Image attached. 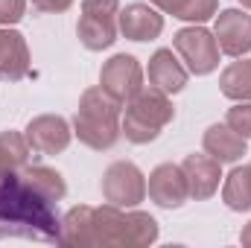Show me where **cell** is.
Segmentation results:
<instances>
[{"label":"cell","mask_w":251,"mask_h":248,"mask_svg":"<svg viewBox=\"0 0 251 248\" xmlns=\"http://www.w3.org/2000/svg\"><path fill=\"white\" fill-rule=\"evenodd\" d=\"M219 12V0H187L178 21H187V24H204L210 18H216Z\"/></svg>","instance_id":"22"},{"label":"cell","mask_w":251,"mask_h":248,"mask_svg":"<svg viewBox=\"0 0 251 248\" xmlns=\"http://www.w3.org/2000/svg\"><path fill=\"white\" fill-rule=\"evenodd\" d=\"M249 140L240 137L234 128H228L225 123H213L207 125L204 137H201V146L210 158H216L219 164H237L243 155H249Z\"/></svg>","instance_id":"16"},{"label":"cell","mask_w":251,"mask_h":248,"mask_svg":"<svg viewBox=\"0 0 251 248\" xmlns=\"http://www.w3.org/2000/svg\"><path fill=\"white\" fill-rule=\"evenodd\" d=\"M117 26L128 41H155L164 32V15L152 3H128L117 15Z\"/></svg>","instance_id":"12"},{"label":"cell","mask_w":251,"mask_h":248,"mask_svg":"<svg viewBox=\"0 0 251 248\" xmlns=\"http://www.w3.org/2000/svg\"><path fill=\"white\" fill-rule=\"evenodd\" d=\"M225 125L234 128L240 137L251 140V102H237L234 108H228V114H225Z\"/></svg>","instance_id":"23"},{"label":"cell","mask_w":251,"mask_h":248,"mask_svg":"<svg viewBox=\"0 0 251 248\" xmlns=\"http://www.w3.org/2000/svg\"><path fill=\"white\" fill-rule=\"evenodd\" d=\"M240 3H243V6H246V9H251V0H240Z\"/></svg>","instance_id":"28"},{"label":"cell","mask_w":251,"mask_h":248,"mask_svg":"<svg viewBox=\"0 0 251 248\" xmlns=\"http://www.w3.org/2000/svg\"><path fill=\"white\" fill-rule=\"evenodd\" d=\"M100 85H102L114 99H120L126 105V102L143 88V67H140V62H137L134 56L117 53V56H111L108 62L102 64V70H100Z\"/></svg>","instance_id":"8"},{"label":"cell","mask_w":251,"mask_h":248,"mask_svg":"<svg viewBox=\"0 0 251 248\" xmlns=\"http://www.w3.org/2000/svg\"><path fill=\"white\" fill-rule=\"evenodd\" d=\"M21 175L26 178V184L32 190H38L47 201L59 204L64 196H67V184H64V175L53 167H41V164H26L21 170Z\"/></svg>","instance_id":"18"},{"label":"cell","mask_w":251,"mask_h":248,"mask_svg":"<svg viewBox=\"0 0 251 248\" xmlns=\"http://www.w3.org/2000/svg\"><path fill=\"white\" fill-rule=\"evenodd\" d=\"M102 198L117 207H137L146 198V175L131 161H114L102 173Z\"/></svg>","instance_id":"7"},{"label":"cell","mask_w":251,"mask_h":248,"mask_svg":"<svg viewBox=\"0 0 251 248\" xmlns=\"http://www.w3.org/2000/svg\"><path fill=\"white\" fill-rule=\"evenodd\" d=\"M213 35L219 44V53L240 59L251 53V15L243 9H222L216 12V24H213Z\"/></svg>","instance_id":"11"},{"label":"cell","mask_w":251,"mask_h":248,"mask_svg":"<svg viewBox=\"0 0 251 248\" xmlns=\"http://www.w3.org/2000/svg\"><path fill=\"white\" fill-rule=\"evenodd\" d=\"M32 6L38 12H47V15H62L73 6V0H32Z\"/></svg>","instance_id":"25"},{"label":"cell","mask_w":251,"mask_h":248,"mask_svg":"<svg viewBox=\"0 0 251 248\" xmlns=\"http://www.w3.org/2000/svg\"><path fill=\"white\" fill-rule=\"evenodd\" d=\"M120 120H123V102L114 99L102 85H94L85 88L79 97V108L73 114V134L88 149L108 152L123 134Z\"/></svg>","instance_id":"2"},{"label":"cell","mask_w":251,"mask_h":248,"mask_svg":"<svg viewBox=\"0 0 251 248\" xmlns=\"http://www.w3.org/2000/svg\"><path fill=\"white\" fill-rule=\"evenodd\" d=\"M219 91L222 97L234 102H251V59H237L219 73Z\"/></svg>","instance_id":"19"},{"label":"cell","mask_w":251,"mask_h":248,"mask_svg":"<svg viewBox=\"0 0 251 248\" xmlns=\"http://www.w3.org/2000/svg\"><path fill=\"white\" fill-rule=\"evenodd\" d=\"M26 15V0H0V26H12Z\"/></svg>","instance_id":"24"},{"label":"cell","mask_w":251,"mask_h":248,"mask_svg":"<svg viewBox=\"0 0 251 248\" xmlns=\"http://www.w3.org/2000/svg\"><path fill=\"white\" fill-rule=\"evenodd\" d=\"M181 170L187 175V190H190V198L196 201H207L216 190H219V181H222V164L216 158H210L207 152L199 155L193 152L181 161Z\"/></svg>","instance_id":"13"},{"label":"cell","mask_w":251,"mask_h":248,"mask_svg":"<svg viewBox=\"0 0 251 248\" xmlns=\"http://www.w3.org/2000/svg\"><path fill=\"white\" fill-rule=\"evenodd\" d=\"M173 47L181 56V62L193 76H207L219 67V44L216 35L210 29H204L201 24L184 26L173 35Z\"/></svg>","instance_id":"6"},{"label":"cell","mask_w":251,"mask_h":248,"mask_svg":"<svg viewBox=\"0 0 251 248\" xmlns=\"http://www.w3.org/2000/svg\"><path fill=\"white\" fill-rule=\"evenodd\" d=\"M161 228L155 216L134 210V207H117L102 204L94 207V246L108 248H143L158 240Z\"/></svg>","instance_id":"3"},{"label":"cell","mask_w":251,"mask_h":248,"mask_svg":"<svg viewBox=\"0 0 251 248\" xmlns=\"http://www.w3.org/2000/svg\"><path fill=\"white\" fill-rule=\"evenodd\" d=\"M246 167H249V181H251V161H249V164H246Z\"/></svg>","instance_id":"29"},{"label":"cell","mask_w":251,"mask_h":248,"mask_svg":"<svg viewBox=\"0 0 251 248\" xmlns=\"http://www.w3.org/2000/svg\"><path fill=\"white\" fill-rule=\"evenodd\" d=\"M176 120V108H173V99L170 94L158 91V88H140L128 102H126V114L120 120L126 140L134 143V146H143V143H152L158 140V134L164 131V125H170Z\"/></svg>","instance_id":"4"},{"label":"cell","mask_w":251,"mask_h":248,"mask_svg":"<svg viewBox=\"0 0 251 248\" xmlns=\"http://www.w3.org/2000/svg\"><path fill=\"white\" fill-rule=\"evenodd\" d=\"M59 246H70V248L94 246V207L91 204H76L64 213L62 243Z\"/></svg>","instance_id":"17"},{"label":"cell","mask_w":251,"mask_h":248,"mask_svg":"<svg viewBox=\"0 0 251 248\" xmlns=\"http://www.w3.org/2000/svg\"><path fill=\"white\" fill-rule=\"evenodd\" d=\"M26 143L35 155H59L70 146L73 128L59 114H38L26 123Z\"/></svg>","instance_id":"10"},{"label":"cell","mask_w":251,"mask_h":248,"mask_svg":"<svg viewBox=\"0 0 251 248\" xmlns=\"http://www.w3.org/2000/svg\"><path fill=\"white\" fill-rule=\"evenodd\" d=\"M146 73H149V85L164 91V94H170V97L181 94L187 88V76H190V70L176 59V53L170 47H161V50L152 53Z\"/></svg>","instance_id":"14"},{"label":"cell","mask_w":251,"mask_h":248,"mask_svg":"<svg viewBox=\"0 0 251 248\" xmlns=\"http://www.w3.org/2000/svg\"><path fill=\"white\" fill-rule=\"evenodd\" d=\"M29 73V47L18 29L0 26V82H21Z\"/></svg>","instance_id":"15"},{"label":"cell","mask_w":251,"mask_h":248,"mask_svg":"<svg viewBox=\"0 0 251 248\" xmlns=\"http://www.w3.org/2000/svg\"><path fill=\"white\" fill-rule=\"evenodd\" d=\"M0 240L62 243L56 204L26 184L21 170L0 178Z\"/></svg>","instance_id":"1"},{"label":"cell","mask_w":251,"mask_h":248,"mask_svg":"<svg viewBox=\"0 0 251 248\" xmlns=\"http://www.w3.org/2000/svg\"><path fill=\"white\" fill-rule=\"evenodd\" d=\"M149 3H152L155 9H161L164 15H173V18H178L187 0H149Z\"/></svg>","instance_id":"26"},{"label":"cell","mask_w":251,"mask_h":248,"mask_svg":"<svg viewBox=\"0 0 251 248\" xmlns=\"http://www.w3.org/2000/svg\"><path fill=\"white\" fill-rule=\"evenodd\" d=\"M222 201L234 213L251 210V181H249V167H237L225 175L222 184Z\"/></svg>","instance_id":"21"},{"label":"cell","mask_w":251,"mask_h":248,"mask_svg":"<svg viewBox=\"0 0 251 248\" xmlns=\"http://www.w3.org/2000/svg\"><path fill=\"white\" fill-rule=\"evenodd\" d=\"M117 15H120V0H82V15L76 24L82 47L91 53L108 50L120 32Z\"/></svg>","instance_id":"5"},{"label":"cell","mask_w":251,"mask_h":248,"mask_svg":"<svg viewBox=\"0 0 251 248\" xmlns=\"http://www.w3.org/2000/svg\"><path fill=\"white\" fill-rule=\"evenodd\" d=\"M240 243H243V246H251V222L243 228V234H240Z\"/></svg>","instance_id":"27"},{"label":"cell","mask_w":251,"mask_h":248,"mask_svg":"<svg viewBox=\"0 0 251 248\" xmlns=\"http://www.w3.org/2000/svg\"><path fill=\"white\" fill-rule=\"evenodd\" d=\"M146 193H149V198H152L158 207H164V210H178V207L190 198L187 175H184L181 164H158V167L149 173Z\"/></svg>","instance_id":"9"},{"label":"cell","mask_w":251,"mask_h":248,"mask_svg":"<svg viewBox=\"0 0 251 248\" xmlns=\"http://www.w3.org/2000/svg\"><path fill=\"white\" fill-rule=\"evenodd\" d=\"M29 143H26V134L15 131V128H6L0 131V178L9 175V173H18L29 164Z\"/></svg>","instance_id":"20"}]
</instances>
